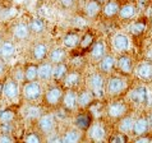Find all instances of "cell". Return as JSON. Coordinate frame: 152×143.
I'll use <instances>...</instances> for the list:
<instances>
[{"label": "cell", "instance_id": "cell-9", "mask_svg": "<svg viewBox=\"0 0 152 143\" xmlns=\"http://www.w3.org/2000/svg\"><path fill=\"white\" fill-rule=\"evenodd\" d=\"M107 115L113 117V119H119V117L124 116L126 112V105L121 101H114L106 109Z\"/></svg>", "mask_w": 152, "mask_h": 143}, {"label": "cell", "instance_id": "cell-27", "mask_svg": "<svg viewBox=\"0 0 152 143\" xmlns=\"http://www.w3.org/2000/svg\"><path fill=\"white\" fill-rule=\"evenodd\" d=\"M68 73V65L63 63H58L53 66V79L56 82H61V79L65 77V74Z\"/></svg>", "mask_w": 152, "mask_h": 143}, {"label": "cell", "instance_id": "cell-22", "mask_svg": "<svg viewBox=\"0 0 152 143\" xmlns=\"http://www.w3.org/2000/svg\"><path fill=\"white\" fill-rule=\"evenodd\" d=\"M17 119V112L13 109H3L0 111V125H13Z\"/></svg>", "mask_w": 152, "mask_h": 143}, {"label": "cell", "instance_id": "cell-32", "mask_svg": "<svg viewBox=\"0 0 152 143\" xmlns=\"http://www.w3.org/2000/svg\"><path fill=\"white\" fill-rule=\"evenodd\" d=\"M105 51H106V50H105V44L102 41H97V42L94 45V47H92L91 55L95 60H100V59L105 55Z\"/></svg>", "mask_w": 152, "mask_h": 143}, {"label": "cell", "instance_id": "cell-14", "mask_svg": "<svg viewBox=\"0 0 152 143\" xmlns=\"http://www.w3.org/2000/svg\"><path fill=\"white\" fill-rule=\"evenodd\" d=\"M63 82V86L65 88H68V90H73L74 87L79 86V83H81V74L78 73V72H69L65 74V77L61 79Z\"/></svg>", "mask_w": 152, "mask_h": 143}, {"label": "cell", "instance_id": "cell-30", "mask_svg": "<svg viewBox=\"0 0 152 143\" xmlns=\"http://www.w3.org/2000/svg\"><path fill=\"white\" fill-rule=\"evenodd\" d=\"M82 133L79 130H66V132L61 136V143H77L78 141H81Z\"/></svg>", "mask_w": 152, "mask_h": 143}, {"label": "cell", "instance_id": "cell-36", "mask_svg": "<svg viewBox=\"0 0 152 143\" xmlns=\"http://www.w3.org/2000/svg\"><path fill=\"white\" fill-rule=\"evenodd\" d=\"M23 141L26 143H41L42 142V137L40 132H29L24 136Z\"/></svg>", "mask_w": 152, "mask_h": 143}, {"label": "cell", "instance_id": "cell-34", "mask_svg": "<svg viewBox=\"0 0 152 143\" xmlns=\"http://www.w3.org/2000/svg\"><path fill=\"white\" fill-rule=\"evenodd\" d=\"M104 14L106 17H114L115 14H118V12H119V5H118L116 1H109L105 4L104 7Z\"/></svg>", "mask_w": 152, "mask_h": 143}, {"label": "cell", "instance_id": "cell-44", "mask_svg": "<svg viewBox=\"0 0 152 143\" xmlns=\"http://www.w3.org/2000/svg\"><path fill=\"white\" fill-rule=\"evenodd\" d=\"M3 86H4V78L0 77V98L3 97Z\"/></svg>", "mask_w": 152, "mask_h": 143}, {"label": "cell", "instance_id": "cell-1", "mask_svg": "<svg viewBox=\"0 0 152 143\" xmlns=\"http://www.w3.org/2000/svg\"><path fill=\"white\" fill-rule=\"evenodd\" d=\"M42 95H44L42 86L37 81L24 82L22 85V88H20V96L24 101H27V104L39 101L42 97Z\"/></svg>", "mask_w": 152, "mask_h": 143}, {"label": "cell", "instance_id": "cell-6", "mask_svg": "<svg viewBox=\"0 0 152 143\" xmlns=\"http://www.w3.org/2000/svg\"><path fill=\"white\" fill-rule=\"evenodd\" d=\"M87 85H88V87L91 88L94 96L96 95V96H100V97L102 96L105 82H104V77L101 74H99V73L91 74L90 77H88V79H87Z\"/></svg>", "mask_w": 152, "mask_h": 143}, {"label": "cell", "instance_id": "cell-26", "mask_svg": "<svg viewBox=\"0 0 152 143\" xmlns=\"http://www.w3.org/2000/svg\"><path fill=\"white\" fill-rule=\"evenodd\" d=\"M136 74L141 79H150L152 78V64L151 63H141L136 68Z\"/></svg>", "mask_w": 152, "mask_h": 143}, {"label": "cell", "instance_id": "cell-31", "mask_svg": "<svg viewBox=\"0 0 152 143\" xmlns=\"http://www.w3.org/2000/svg\"><path fill=\"white\" fill-rule=\"evenodd\" d=\"M101 10V5L99 1H96V0H91V1H88L86 4V7H84V13H86L87 17H96L97 14L100 13Z\"/></svg>", "mask_w": 152, "mask_h": 143}, {"label": "cell", "instance_id": "cell-2", "mask_svg": "<svg viewBox=\"0 0 152 143\" xmlns=\"http://www.w3.org/2000/svg\"><path fill=\"white\" fill-rule=\"evenodd\" d=\"M19 96H20L19 82H17L12 77H5L3 86V97L8 101H15Z\"/></svg>", "mask_w": 152, "mask_h": 143}, {"label": "cell", "instance_id": "cell-45", "mask_svg": "<svg viewBox=\"0 0 152 143\" xmlns=\"http://www.w3.org/2000/svg\"><path fill=\"white\" fill-rule=\"evenodd\" d=\"M148 124L151 125V127H152V115L150 116V119H148Z\"/></svg>", "mask_w": 152, "mask_h": 143}, {"label": "cell", "instance_id": "cell-24", "mask_svg": "<svg viewBox=\"0 0 152 143\" xmlns=\"http://www.w3.org/2000/svg\"><path fill=\"white\" fill-rule=\"evenodd\" d=\"M88 133H90V137L96 142H101L105 139V136H106V132H105L104 127L101 124H94L88 128Z\"/></svg>", "mask_w": 152, "mask_h": 143}, {"label": "cell", "instance_id": "cell-35", "mask_svg": "<svg viewBox=\"0 0 152 143\" xmlns=\"http://www.w3.org/2000/svg\"><path fill=\"white\" fill-rule=\"evenodd\" d=\"M133 123H134V120L132 119V117H124L123 120L119 123V130L123 134H126V133H130L132 132V129H133Z\"/></svg>", "mask_w": 152, "mask_h": 143}, {"label": "cell", "instance_id": "cell-41", "mask_svg": "<svg viewBox=\"0 0 152 143\" xmlns=\"http://www.w3.org/2000/svg\"><path fill=\"white\" fill-rule=\"evenodd\" d=\"M110 142H125V138L120 136V134H118V136H114L110 138Z\"/></svg>", "mask_w": 152, "mask_h": 143}, {"label": "cell", "instance_id": "cell-11", "mask_svg": "<svg viewBox=\"0 0 152 143\" xmlns=\"http://www.w3.org/2000/svg\"><path fill=\"white\" fill-rule=\"evenodd\" d=\"M61 105L66 111H73L77 109V92L73 90H68L65 93H63Z\"/></svg>", "mask_w": 152, "mask_h": 143}, {"label": "cell", "instance_id": "cell-8", "mask_svg": "<svg viewBox=\"0 0 152 143\" xmlns=\"http://www.w3.org/2000/svg\"><path fill=\"white\" fill-rule=\"evenodd\" d=\"M53 66L50 61H40L37 64V79L44 82L53 79Z\"/></svg>", "mask_w": 152, "mask_h": 143}, {"label": "cell", "instance_id": "cell-21", "mask_svg": "<svg viewBox=\"0 0 152 143\" xmlns=\"http://www.w3.org/2000/svg\"><path fill=\"white\" fill-rule=\"evenodd\" d=\"M23 78H24V82L37 81V64L36 63H27V64H24Z\"/></svg>", "mask_w": 152, "mask_h": 143}, {"label": "cell", "instance_id": "cell-17", "mask_svg": "<svg viewBox=\"0 0 152 143\" xmlns=\"http://www.w3.org/2000/svg\"><path fill=\"white\" fill-rule=\"evenodd\" d=\"M115 64L118 66V69L124 74H129V73H132V70H133V60H132V58H129L128 55L119 56V59L116 60Z\"/></svg>", "mask_w": 152, "mask_h": 143}, {"label": "cell", "instance_id": "cell-33", "mask_svg": "<svg viewBox=\"0 0 152 143\" xmlns=\"http://www.w3.org/2000/svg\"><path fill=\"white\" fill-rule=\"evenodd\" d=\"M119 15L123 19H130L133 18L134 14H136V9H134L133 5H130V4H125L121 8H119Z\"/></svg>", "mask_w": 152, "mask_h": 143}, {"label": "cell", "instance_id": "cell-15", "mask_svg": "<svg viewBox=\"0 0 152 143\" xmlns=\"http://www.w3.org/2000/svg\"><path fill=\"white\" fill-rule=\"evenodd\" d=\"M94 93H92L91 90H84L81 91L79 93H77V105L79 107L86 109L88 106H91L92 102H94Z\"/></svg>", "mask_w": 152, "mask_h": 143}, {"label": "cell", "instance_id": "cell-18", "mask_svg": "<svg viewBox=\"0 0 152 143\" xmlns=\"http://www.w3.org/2000/svg\"><path fill=\"white\" fill-rule=\"evenodd\" d=\"M113 45L118 51H126L130 46L129 37L126 35H123V33H118L113 39Z\"/></svg>", "mask_w": 152, "mask_h": 143}, {"label": "cell", "instance_id": "cell-38", "mask_svg": "<svg viewBox=\"0 0 152 143\" xmlns=\"http://www.w3.org/2000/svg\"><path fill=\"white\" fill-rule=\"evenodd\" d=\"M94 42V35L92 33H86L83 37H81V41H79V45L82 49H87L88 46H91Z\"/></svg>", "mask_w": 152, "mask_h": 143}, {"label": "cell", "instance_id": "cell-13", "mask_svg": "<svg viewBox=\"0 0 152 143\" xmlns=\"http://www.w3.org/2000/svg\"><path fill=\"white\" fill-rule=\"evenodd\" d=\"M31 54H32V59L36 61H44L46 60L48 58V54H49V47L48 45L44 44V42H37L33 45V47L31 50Z\"/></svg>", "mask_w": 152, "mask_h": 143}, {"label": "cell", "instance_id": "cell-29", "mask_svg": "<svg viewBox=\"0 0 152 143\" xmlns=\"http://www.w3.org/2000/svg\"><path fill=\"white\" fill-rule=\"evenodd\" d=\"M92 124V117L88 114H81L74 119V125L81 130H87Z\"/></svg>", "mask_w": 152, "mask_h": 143}, {"label": "cell", "instance_id": "cell-23", "mask_svg": "<svg viewBox=\"0 0 152 143\" xmlns=\"http://www.w3.org/2000/svg\"><path fill=\"white\" fill-rule=\"evenodd\" d=\"M79 41H81V36L77 32H68L65 33L64 37H63V45L66 49H74L79 45Z\"/></svg>", "mask_w": 152, "mask_h": 143}, {"label": "cell", "instance_id": "cell-42", "mask_svg": "<svg viewBox=\"0 0 152 143\" xmlns=\"http://www.w3.org/2000/svg\"><path fill=\"white\" fill-rule=\"evenodd\" d=\"M4 72H5V64H4L3 59L0 58V77H1V75H3Z\"/></svg>", "mask_w": 152, "mask_h": 143}, {"label": "cell", "instance_id": "cell-16", "mask_svg": "<svg viewBox=\"0 0 152 143\" xmlns=\"http://www.w3.org/2000/svg\"><path fill=\"white\" fill-rule=\"evenodd\" d=\"M48 58H49V61L53 65H55V64H58V63H63L65 60L66 53L63 47H54L51 50H49Z\"/></svg>", "mask_w": 152, "mask_h": 143}, {"label": "cell", "instance_id": "cell-3", "mask_svg": "<svg viewBox=\"0 0 152 143\" xmlns=\"http://www.w3.org/2000/svg\"><path fill=\"white\" fill-rule=\"evenodd\" d=\"M63 93H64V92H63V90L59 86H51V87H49L48 90L44 92V95H42L45 105H48V106H51V107L59 106V105L61 104Z\"/></svg>", "mask_w": 152, "mask_h": 143}, {"label": "cell", "instance_id": "cell-7", "mask_svg": "<svg viewBox=\"0 0 152 143\" xmlns=\"http://www.w3.org/2000/svg\"><path fill=\"white\" fill-rule=\"evenodd\" d=\"M12 36L17 41H24L31 36V31H29L28 23L24 22H18L15 23L13 28H12Z\"/></svg>", "mask_w": 152, "mask_h": 143}, {"label": "cell", "instance_id": "cell-5", "mask_svg": "<svg viewBox=\"0 0 152 143\" xmlns=\"http://www.w3.org/2000/svg\"><path fill=\"white\" fill-rule=\"evenodd\" d=\"M151 96V91L147 87L139 86L129 93V98L137 105H143V104H148Z\"/></svg>", "mask_w": 152, "mask_h": 143}, {"label": "cell", "instance_id": "cell-28", "mask_svg": "<svg viewBox=\"0 0 152 143\" xmlns=\"http://www.w3.org/2000/svg\"><path fill=\"white\" fill-rule=\"evenodd\" d=\"M28 27H29V31H31V35H41L46 28V23L41 18H33L28 23Z\"/></svg>", "mask_w": 152, "mask_h": 143}, {"label": "cell", "instance_id": "cell-40", "mask_svg": "<svg viewBox=\"0 0 152 143\" xmlns=\"http://www.w3.org/2000/svg\"><path fill=\"white\" fill-rule=\"evenodd\" d=\"M60 4L64 8H72L74 4V0H60Z\"/></svg>", "mask_w": 152, "mask_h": 143}, {"label": "cell", "instance_id": "cell-12", "mask_svg": "<svg viewBox=\"0 0 152 143\" xmlns=\"http://www.w3.org/2000/svg\"><path fill=\"white\" fill-rule=\"evenodd\" d=\"M17 53L15 44L10 40H3L0 44V58L3 60H8V59L13 58Z\"/></svg>", "mask_w": 152, "mask_h": 143}, {"label": "cell", "instance_id": "cell-10", "mask_svg": "<svg viewBox=\"0 0 152 143\" xmlns=\"http://www.w3.org/2000/svg\"><path fill=\"white\" fill-rule=\"evenodd\" d=\"M125 88V83L121 78L119 77H111L110 79L107 81L106 83V91L109 95H113V96H116L121 93Z\"/></svg>", "mask_w": 152, "mask_h": 143}, {"label": "cell", "instance_id": "cell-20", "mask_svg": "<svg viewBox=\"0 0 152 143\" xmlns=\"http://www.w3.org/2000/svg\"><path fill=\"white\" fill-rule=\"evenodd\" d=\"M42 114V110L40 106L35 105V102H29L23 110V115L28 120H37Z\"/></svg>", "mask_w": 152, "mask_h": 143}, {"label": "cell", "instance_id": "cell-4", "mask_svg": "<svg viewBox=\"0 0 152 143\" xmlns=\"http://www.w3.org/2000/svg\"><path fill=\"white\" fill-rule=\"evenodd\" d=\"M56 128V120L53 114H41L37 119V129L41 134H53Z\"/></svg>", "mask_w": 152, "mask_h": 143}, {"label": "cell", "instance_id": "cell-43", "mask_svg": "<svg viewBox=\"0 0 152 143\" xmlns=\"http://www.w3.org/2000/svg\"><path fill=\"white\" fill-rule=\"evenodd\" d=\"M151 141H152L151 138H141V137L137 138V139H136V142H137V143H142V142H151Z\"/></svg>", "mask_w": 152, "mask_h": 143}, {"label": "cell", "instance_id": "cell-37", "mask_svg": "<svg viewBox=\"0 0 152 143\" xmlns=\"http://www.w3.org/2000/svg\"><path fill=\"white\" fill-rule=\"evenodd\" d=\"M145 29H146V24L143 22H136L130 26V32H132L134 36L142 35V33L145 32Z\"/></svg>", "mask_w": 152, "mask_h": 143}, {"label": "cell", "instance_id": "cell-19", "mask_svg": "<svg viewBox=\"0 0 152 143\" xmlns=\"http://www.w3.org/2000/svg\"><path fill=\"white\" fill-rule=\"evenodd\" d=\"M150 128V124H148V120L146 117H139L136 121L133 123V129L132 132L134 136L137 137H141V136H145L147 133V130Z\"/></svg>", "mask_w": 152, "mask_h": 143}, {"label": "cell", "instance_id": "cell-39", "mask_svg": "<svg viewBox=\"0 0 152 143\" xmlns=\"http://www.w3.org/2000/svg\"><path fill=\"white\" fill-rule=\"evenodd\" d=\"M14 142V138L12 133H1L0 132V143H12Z\"/></svg>", "mask_w": 152, "mask_h": 143}, {"label": "cell", "instance_id": "cell-46", "mask_svg": "<svg viewBox=\"0 0 152 143\" xmlns=\"http://www.w3.org/2000/svg\"><path fill=\"white\" fill-rule=\"evenodd\" d=\"M4 39H3V35H1V33H0V44H1V41H3Z\"/></svg>", "mask_w": 152, "mask_h": 143}, {"label": "cell", "instance_id": "cell-47", "mask_svg": "<svg viewBox=\"0 0 152 143\" xmlns=\"http://www.w3.org/2000/svg\"><path fill=\"white\" fill-rule=\"evenodd\" d=\"M151 31H152V22H151Z\"/></svg>", "mask_w": 152, "mask_h": 143}, {"label": "cell", "instance_id": "cell-25", "mask_svg": "<svg viewBox=\"0 0 152 143\" xmlns=\"http://www.w3.org/2000/svg\"><path fill=\"white\" fill-rule=\"evenodd\" d=\"M115 58L113 55H104L102 58L100 59V70L102 72V73H110V72L114 69V66H115Z\"/></svg>", "mask_w": 152, "mask_h": 143}]
</instances>
